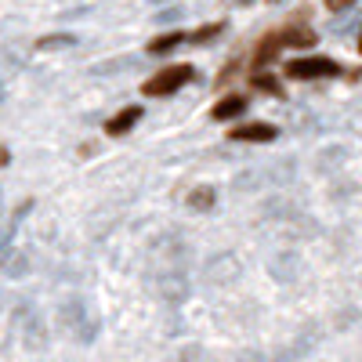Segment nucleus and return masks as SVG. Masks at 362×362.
<instances>
[{"instance_id":"nucleus-1","label":"nucleus","mask_w":362,"mask_h":362,"mask_svg":"<svg viewBox=\"0 0 362 362\" xmlns=\"http://www.w3.org/2000/svg\"><path fill=\"white\" fill-rule=\"evenodd\" d=\"M58 322H62V326L69 329V334H73L80 344H90V341L98 337V329H102V322L87 312V305H83L80 297L66 300V305L58 308Z\"/></svg>"},{"instance_id":"nucleus-2","label":"nucleus","mask_w":362,"mask_h":362,"mask_svg":"<svg viewBox=\"0 0 362 362\" xmlns=\"http://www.w3.org/2000/svg\"><path fill=\"white\" fill-rule=\"evenodd\" d=\"M192 66H170V69H160L156 76H148L145 83H141V90L148 98H167V95H177L181 87H185L189 80H192Z\"/></svg>"},{"instance_id":"nucleus-3","label":"nucleus","mask_w":362,"mask_h":362,"mask_svg":"<svg viewBox=\"0 0 362 362\" xmlns=\"http://www.w3.org/2000/svg\"><path fill=\"white\" fill-rule=\"evenodd\" d=\"M344 69L334 62V58H322V54H308V58H293L286 62V76L290 80H322V76H341Z\"/></svg>"},{"instance_id":"nucleus-4","label":"nucleus","mask_w":362,"mask_h":362,"mask_svg":"<svg viewBox=\"0 0 362 362\" xmlns=\"http://www.w3.org/2000/svg\"><path fill=\"white\" fill-rule=\"evenodd\" d=\"M160 297L167 300V305H181V300L189 297V276L181 268H170V272H163L160 276Z\"/></svg>"},{"instance_id":"nucleus-5","label":"nucleus","mask_w":362,"mask_h":362,"mask_svg":"<svg viewBox=\"0 0 362 362\" xmlns=\"http://www.w3.org/2000/svg\"><path fill=\"white\" fill-rule=\"evenodd\" d=\"M276 127L272 124H261V119H254V124H239V127H232L228 131V138L232 141H254V145H264V141H276Z\"/></svg>"},{"instance_id":"nucleus-6","label":"nucleus","mask_w":362,"mask_h":362,"mask_svg":"<svg viewBox=\"0 0 362 362\" xmlns=\"http://www.w3.org/2000/svg\"><path fill=\"white\" fill-rule=\"evenodd\" d=\"M141 119V105H124L116 116H109V124H105V131L112 134V138H124L134 124Z\"/></svg>"},{"instance_id":"nucleus-7","label":"nucleus","mask_w":362,"mask_h":362,"mask_svg":"<svg viewBox=\"0 0 362 362\" xmlns=\"http://www.w3.org/2000/svg\"><path fill=\"white\" fill-rule=\"evenodd\" d=\"M247 105H250V102H247L243 95H228V98H221L214 109H210V116H214L218 124H228V119H239V116H243Z\"/></svg>"},{"instance_id":"nucleus-8","label":"nucleus","mask_w":362,"mask_h":362,"mask_svg":"<svg viewBox=\"0 0 362 362\" xmlns=\"http://www.w3.org/2000/svg\"><path fill=\"white\" fill-rule=\"evenodd\" d=\"M279 51H283V44H279V37L276 33H268L257 47H254V69H264V66H272L279 58Z\"/></svg>"},{"instance_id":"nucleus-9","label":"nucleus","mask_w":362,"mask_h":362,"mask_svg":"<svg viewBox=\"0 0 362 362\" xmlns=\"http://www.w3.org/2000/svg\"><path fill=\"white\" fill-rule=\"evenodd\" d=\"M250 87H254V90H264V95H272V98H283V83L272 76V73L254 69V73H250Z\"/></svg>"},{"instance_id":"nucleus-10","label":"nucleus","mask_w":362,"mask_h":362,"mask_svg":"<svg viewBox=\"0 0 362 362\" xmlns=\"http://www.w3.org/2000/svg\"><path fill=\"white\" fill-rule=\"evenodd\" d=\"M29 264H33V250H29V247H18V250L11 254V261H8V276H11V279L29 276Z\"/></svg>"},{"instance_id":"nucleus-11","label":"nucleus","mask_w":362,"mask_h":362,"mask_svg":"<svg viewBox=\"0 0 362 362\" xmlns=\"http://www.w3.org/2000/svg\"><path fill=\"white\" fill-rule=\"evenodd\" d=\"M293 264H297L293 254H276V257H272V264H268V272H272L279 283H290V279H293Z\"/></svg>"},{"instance_id":"nucleus-12","label":"nucleus","mask_w":362,"mask_h":362,"mask_svg":"<svg viewBox=\"0 0 362 362\" xmlns=\"http://www.w3.org/2000/svg\"><path fill=\"white\" fill-rule=\"evenodd\" d=\"M185 40H189L185 33H163L156 40H148V54H170L177 44H185Z\"/></svg>"},{"instance_id":"nucleus-13","label":"nucleus","mask_w":362,"mask_h":362,"mask_svg":"<svg viewBox=\"0 0 362 362\" xmlns=\"http://www.w3.org/2000/svg\"><path fill=\"white\" fill-rule=\"evenodd\" d=\"M214 199H218L214 189H206V185L189 192V206H192V210H210V206H214Z\"/></svg>"},{"instance_id":"nucleus-14","label":"nucleus","mask_w":362,"mask_h":362,"mask_svg":"<svg viewBox=\"0 0 362 362\" xmlns=\"http://www.w3.org/2000/svg\"><path fill=\"white\" fill-rule=\"evenodd\" d=\"M221 29H225V22H206V25L196 29V33H189V44H206V40H214Z\"/></svg>"},{"instance_id":"nucleus-15","label":"nucleus","mask_w":362,"mask_h":362,"mask_svg":"<svg viewBox=\"0 0 362 362\" xmlns=\"http://www.w3.org/2000/svg\"><path fill=\"white\" fill-rule=\"evenodd\" d=\"M69 44H76V37H73V33H51V37H40V40H37V47H40V51L69 47Z\"/></svg>"},{"instance_id":"nucleus-16","label":"nucleus","mask_w":362,"mask_h":362,"mask_svg":"<svg viewBox=\"0 0 362 362\" xmlns=\"http://www.w3.org/2000/svg\"><path fill=\"white\" fill-rule=\"evenodd\" d=\"M25 344H29V348H40V344H44V337H40V326H37V319H29V322H25Z\"/></svg>"},{"instance_id":"nucleus-17","label":"nucleus","mask_w":362,"mask_h":362,"mask_svg":"<svg viewBox=\"0 0 362 362\" xmlns=\"http://www.w3.org/2000/svg\"><path fill=\"white\" fill-rule=\"evenodd\" d=\"M235 73H239V62H235V58H232V62H228V66L221 69V76H218V87H221V83H228V80H232Z\"/></svg>"},{"instance_id":"nucleus-18","label":"nucleus","mask_w":362,"mask_h":362,"mask_svg":"<svg viewBox=\"0 0 362 362\" xmlns=\"http://www.w3.org/2000/svg\"><path fill=\"white\" fill-rule=\"evenodd\" d=\"M322 4H326L329 11H348V8L355 4V0H322Z\"/></svg>"},{"instance_id":"nucleus-19","label":"nucleus","mask_w":362,"mask_h":362,"mask_svg":"<svg viewBox=\"0 0 362 362\" xmlns=\"http://www.w3.org/2000/svg\"><path fill=\"white\" fill-rule=\"evenodd\" d=\"M177 15H181V11H177V8H167V11H160V15H156V18H163V22H170V18H177Z\"/></svg>"},{"instance_id":"nucleus-20","label":"nucleus","mask_w":362,"mask_h":362,"mask_svg":"<svg viewBox=\"0 0 362 362\" xmlns=\"http://www.w3.org/2000/svg\"><path fill=\"white\" fill-rule=\"evenodd\" d=\"M8 163H11V153H8L4 145H0V167H8Z\"/></svg>"},{"instance_id":"nucleus-21","label":"nucleus","mask_w":362,"mask_h":362,"mask_svg":"<svg viewBox=\"0 0 362 362\" xmlns=\"http://www.w3.org/2000/svg\"><path fill=\"white\" fill-rule=\"evenodd\" d=\"M239 4H254V0H239Z\"/></svg>"},{"instance_id":"nucleus-22","label":"nucleus","mask_w":362,"mask_h":362,"mask_svg":"<svg viewBox=\"0 0 362 362\" xmlns=\"http://www.w3.org/2000/svg\"><path fill=\"white\" fill-rule=\"evenodd\" d=\"M358 51H362V37H358Z\"/></svg>"},{"instance_id":"nucleus-23","label":"nucleus","mask_w":362,"mask_h":362,"mask_svg":"<svg viewBox=\"0 0 362 362\" xmlns=\"http://www.w3.org/2000/svg\"><path fill=\"white\" fill-rule=\"evenodd\" d=\"M0 98H4V90H0Z\"/></svg>"},{"instance_id":"nucleus-24","label":"nucleus","mask_w":362,"mask_h":362,"mask_svg":"<svg viewBox=\"0 0 362 362\" xmlns=\"http://www.w3.org/2000/svg\"><path fill=\"white\" fill-rule=\"evenodd\" d=\"M272 4H279V0H272Z\"/></svg>"}]
</instances>
